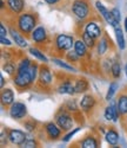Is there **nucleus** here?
<instances>
[{
    "mask_svg": "<svg viewBox=\"0 0 127 148\" xmlns=\"http://www.w3.org/2000/svg\"><path fill=\"white\" fill-rule=\"evenodd\" d=\"M111 75L113 78H119L120 75H121V66H120V63L118 62H114V63L111 65Z\"/></svg>",
    "mask_w": 127,
    "mask_h": 148,
    "instance_id": "72a5a7b5",
    "label": "nucleus"
},
{
    "mask_svg": "<svg viewBox=\"0 0 127 148\" xmlns=\"http://www.w3.org/2000/svg\"><path fill=\"white\" fill-rule=\"evenodd\" d=\"M118 110L121 116H127V94H121L117 101Z\"/></svg>",
    "mask_w": 127,
    "mask_h": 148,
    "instance_id": "a878e982",
    "label": "nucleus"
},
{
    "mask_svg": "<svg viewBox=\"0 0 127 148\" xmlns=\"http://www.w3.org/2000/svg\"><path fill=\"white\" fill-rule=\"evenodd\" d=\"M53 84V76L51 69L46 65V63H43L39 69V76H38V85H40L43 88L51 87Z\"/></svg>",
    "mask_w": 127,
    "mask_h": 148,
    "instance_id": "0eeeda50",
    "label": "nucleus"
},
{
    "mask_svg": "<svg viewBox=\"0 0 127 148\" xmlns=\"http://www.w3.org/2000/svg\"><path fill=\"white\" fill-rule=\"evenodd\" d=\"M73 50L79 55L80 58H85L86 56H88V47H87V45L85 44V42L81 38H79V39H77L74 42Z\"/></svg>",
    "mask_w": 127,
    "mask_h": 148,
    "instance_id": "4be33fe9",
    "label": "nucleus"
},
{
    "mask_svg": "<svg viewBox=\"0 0 127 148\" xmlns=\"http://www.w3.org/2000/svg\"><path fill=\"white\" fill-rule=\"evenodd\" d=\"M81 129H82V128H81L80 126H79V127H75V128H73V129H71L70 132H67V133L61 138V141H62V142H70V141L74 138V135L77 134V133H79Z\"/></svg>",
    "mask_w": 127,
    "mask_h": 148,
    "instance_id": "2f4dec72",
    "label": "nucleus"
},
{
    "mask_svg": "<svg viewBox=\"0 0 127 148\" xmlns=\"http://www.w3.org/2000/svg\"><path fill=\"white\" fill-rule=\"evenodd\" d=\"M17 69H18V64L13 63L12 60H7L6 63H4V65H3V70L11 77H13L17 73Z\"/></svg>",
    "mask_w": 127,
    "mask_h": 148,
    "instance_id": "c85d7f7f",
    "label": "nucleus"
},
{
    "mask_svg": "<svg viewBox=\"0 0 127 148\" xmlns=\"http://www.w3.org/2000/svg\"><path fill=\"white\" fill-rule=\"evenodd\" d=\"M33 62L28 58V57H22L19 62H18V69L17 72H25V71H28L31 65H32Z\"/></svg>",
    "mask_w": 127,
    "mask_h": 148,
    "instance_id": "cd10ccee",
    "label": "nucleus"
},
{
    "mask_svg": "<svg viewBox=\"0 0 127 148\" xmlns=\"http://www.w3.org/2000/svg\"><path fill=\"white\" fill-rule=\"evenodd\" d=\"M125 73H126V77H127V64H126V66H125Z\"/></svg>",
    "mask_w": 127,
    "mask_h": 148,
    "instance_id": "49530a36",
    "label": "nucleus"
},
{
    "mask_svg": "<svg viewBox=\"0 0 127 148\" xmlns=\"http://www.w3.org/2000/svg\"><path fill=\"white\" fill-rule=\"evenodd\" d=\"M111 12H112V14H113L114 19H116L118 23H120V20H121V12L119 11V8L114 7V8H112V10H111Z\"/></svg>",
    "mask_w": 127,
    "mask_h": 148,
    "instance_id": "58836bf2",
    "label": "nucleus"
},
{
    "mask_svg": "<svg viewBox=\"0 0 127 148\" xmlns=\"http://www.w3.org/2000/svg\"><path fill=\"white\" fill-rule=\"evenodd\" d=\"M52 62H53V63L57 66H59L60 69L65 70V71H71V72H75V71H77V69H75L72 64H70V62H67V60H63V59L57 58V57H52Z\"/></svg>",
    "mask_w": 127,
    "mask_h": 148,
    "instance_id": "393cba45",
    "label": "nucleus"
},
{
    "mask_svg": "<svg viewBox=\"0 0 127 148\" xmlns=\"http://www.w3.org/2000/svg\"><path fill=\"white\" fill-rule=\"evenodd\" d=\"M0 81H1V83H0V87H1V89H4V87H5V77H4V75L0 76Z\"/></svg>",
    "mask_w": 127,
    "mask_h": 148,
    "instance_id": "c03bdc74",
    "label": "nucleus"
},
{
    "mask_svg": "<svg viewBox=\"0 0 127 148\" xmlns=\"http://www.w3.org/2000/svg\"><path fill=\"white\" fill-rule=\"evenodd\" d=\"M13 84L19 90H25V89L31 88L32 84H34V83H33V79L31 77L30 70L25 71V72H17L13 76Z\"/></svg>",
    "mask_w": 127,
    "mask_h": 148,
    "instance_id": "39448f33",
    "label": "nucleus"
},
{
    "mask_svg": "<svg viewBox=\"0 0 127 148\" xmlns=\"http://www.w3.org/2000/svg\"><path fill=\"white\" fill-rule=\"evenodd\" d=\"M97 104V98L92 94H84L79 102V107L82 113H90Z\"/></svg>",
    "mask_w": 127,
    "mask_h": 148,
    "instance_id": "f8f14e48",
    "label": "nucleus"
},
{
    "mask_svg": "<svg viewBox=\"0 0 127 148\" xmlns=\"http://www.w3.org/2000/svg\"><path fill=\"white\" fill-rule=\"evenodd\" d=\"M38 146H39V142L36 141V139H35V138H32V136H30V135L27 134V139H26V141L24 142L22 147L32 148V147H38Z\"/></svg>",
    "mask_w": 127,
    "mask_h": 148,
    "instance_id": "4c0bfd02",
    "label": "nucleus"
},
{
    "mask_svg": "<svg viewBox=\"0 0 127 148\" xmlns=\"http://www.w3.org/2000/svg\"><path fill=\"white\" fill-rule=\"evenodd\" d=\"M79 145L82 148H97L99 146V141L93 135H87L79 142Z\"/></svg>",
    "mask_w": 127,
    "mask_h": 148,
    "instance_id": "b1692460",
    "label": "nucleus"
},
{
    "mask_svg": "<svg viewBox=\"0 0 127 148\" xmlns=\"http://www.w3.org/2000/svg\"><path fill=\"white\" fill-rule=\"evenodd\" d=\"M74 38L66 33H59L54 38V47L59 53H66L74 47Z\"/></svg>",
    "mask_w": 127,
    "mask_h": 148,
    "instance_id": "7ed1b4c3",
    "label": "nucleus"
},
{
    "mask_svg": "<svg viewBox=\"0 0 127 148\" xmlns=\"http://www.w3.org/2000/svg\"><path fill=\"white\" fill-rule=\"evenodd\" d=\"M7 133L9 142L14 146H22L27 139V134L20 129H9Z\"/></svg>",
    "mask_w": 127,
    "mask_h": 148,
    "instance_id": "ddd939ff",
    "label": "nucleus"
},
{
    "mask_svg": "<svg viewBox=\"0 0 127 148\" xmlns=\"http://www.w3.org/2000/svg\"><path fill=\"white\" fill-rule=\"evenodd\" d=\"M72 12L79 20H87L91 16V7L87 0H74L72 3Z\"/></svg>",
    "mask_w": 127,
    "mask_h": 148,
    "instance_id": "20e7f679",
    "label": "nucleus"
},
{
    "mask_svg": "<svg viewBox=\"0 0 127 148\" xmlns=\"http://www.w3.org/2000/svg\"><path fill=\"white\" fill-rule=\"evenodd\" d=\"M9 34H11V37H12V39H13V42H14V44L17 45V46H19V47H21V49H26V47H28V42H27V39H26V36H24L17 27H9Z\"/></svg>",
    "mask_w": 127,
    "mask_h": 148,
    "instance_id": "4468645a",
    "label": "nucleus"
},
{
    "mask_svg": "<svg viewBox=\"0 0 127 148\" xmlns=\"http://www.w3.org/2000/svg\"><path fill=\"white\" fill-rule=\"evenodd\" d=\"M28 52H30V55H31V56H33L35 59L43 62V63H46V64L48 63V58L46 57V55L44 53V51H43V50H40L39 47L32 46V47H30V49H28Z\"/></svg>",
    "mask_w": 127,
    "mask_h": 148,
    "instance_id": "bb28decb",
    "label": "nucleus"
},
{
    "mask_svg": "<svg viewBox=\"0 0 127 148\" xmlns=\"http://www.w3.org/2000/svg\"><path fill=\"white\" fill-rule=\"evenodd\" d=\"M44 1L51 6H53V5H57L58 3H60V0H44Z\"/></svg>",
    "mask_w": 127,
    "mask_h": 148,
    "instance_id": "37998d69",
    "label": "nucleus"
},
{
    "mask_svg": "<svg viewBox=\"0 0 127 148\" xmlns=\"http://www.w3.org/2000/svg\"><path fill=\"white\" fill-rule=\"evenodd\" d=\"M0 43H1V45H3V46L9 47V46L13 45V43H14V42L9 40V39L7 38V37H0Z\"/></svg>",
    "mask_w": 127,
    "mask_h": 148,
    "instance_id": "ea45409f",
    "label": "nucleus"
},
{
    "mask_svg": "<svg viewBox=\"0 0 127 148\" xmlns=\"http://www.w3.org/2000/svg\"><path fill=\"white\" fill-rule=\"evenodd\" d=\"M88 34H91L92 37H94L95 39H99L103 37V29L100 27V25L94 21V20H88L86 23V25H85V30Z\"/></svg>",
    "mask_w": 127,
    "mask_h": 148,
    "instance_id": "dca6fc26",
    "label": "nucleus"
},
{
    "mask_svg": "<svg viewBox=\"0 0 127 148\" xmlns=\"http://www.w3.org/2000/svg\"><path fill=\"white\" fill-rule=\"evenodd\" d=\"M114 33H116V39H117V46L119 50H125L126 49V40H125V36L124 31L120 27V25H117L116 27H113Z\"/></svg>",
    "mask_w": 127,
    "mask_h": 148,
    "instance_id": "5701e85b",
    "label": "nucleus"
},
{
    "mask_svg": "<svg viewBox=\"0 0 127 148\" xmlns=\"http://www.w3.org/2000/svg\"><path fill=\"white\" fill-rule=\"evenodd\" d=\"M95 8L98 10L99 12V14L101 16V18H103L109 26L112 27H116L117 25H119L120 23H118L116 19H114L113 14H112V12L106 8L105 5H103V3H100V1H95Z\"/></svg>",
    "mask_w": 127,
    "mask_h": 148,
    "instance_id": "9d476101",
    "label": "nucleus"
},
{
    "mask_svg": "<svg viewBox=\"0 0 127 148\" xmlns=\"http://www.w3.org/2000/svg\"><path fill=\"white\" fill-rule=\"evenodd\" d=\"M44 130L46 136L48 138L49 141H57L61 138V134H62V129L57 125V122H46L44 125Z\"/></svg>",
    "mask_w": 127,
    "mask_h": 148,
    "instance_id": "6e6552de",
    "label": "nucleus"
},
{
    "mask_svg": "<svg viewBox=\"0 0 127 148\" xmlns=\"http://www.w3.org/2000/svg\"><path fill=\"white\" fill-rule=\"evenodd\" d=\"M109 39L107 36H103L101 38L98 39L97 42V46H95V50H97V55L98 56H104L107 53L108 49H109Z\"/></svg>",
    "mask_w": 127,
    "mask_h": 148,
    "instance_id": "6ab92c4d",
    "label": "nucleus"
},
{
    "mask_svg": "<svg viewBox=\"0 0 127 148\" xmlns=\"http://www.w3.org/2000/svg\"><path fill=\"white\" fill-rule=\"evenodd\" d=\"M54 121L63 132H70L71 129L74 128V117H73L72 113L68 112L65 107L60 108L55 113Z\"/></svg>",
    "mask_w": 127,
    "mask_h": 148,
    "instance_id": "f03ea898",
    "label": "nucleus"
},
{
    "mask_svg": "<svg viewBox=\"0 0 127 148\" xmlns=\"http://www.w3.org/2000/svg\"><path fill=\"white\" fill-rule=\"evenodd\" d=\"M36 125H38V122L34 121V120H32V119L26 120V121L24 122V127H25V129H26L28 133L35 132L36 130Z\"/></svg>",
    "mask_w": 127,
    "mask_h": 148,
    "instance_id": "c9c22d12",
    "label": "nucleus"
},
{
    "mask_svg": "<svg viewBox=\"0 0 127 148\" xmlns=\"http://www.w3.org/2000/svg\"><path fill=\"white\" fill-rule=\"evenodd\" d=\"M7 33H9V31L5 27V25L1 23L0 24V37H7Z\"/></svg>",
    "mask_w": 127,
    "mask_h": 148,
    "instance_id": "79ce46f5",
    "label": "nucleus"
},
{
    "mask_svg": "<svg viewBox=\"0 0 127 148\" xmlns=\"http://www.w3.org/2000/svg\"><path fill=\"white\" fill-rule=\"evenodd\" d=\"M65 58H66L67 62H70V63H78V62L81 59V58L79 57V55L75 52L74 50H73V51H72V50L67 51V52L65 53Z\"/></svg>",
    "mask_w": 127,
    "mask_h": 148,
    "instance_id": "f704fd0d",
    "label": "nucleus"
},
{
    "mask_svg": "<svg viewBox=\"0 0 127 148\" xmlns=\"http://www.w3.org/2000/svg\"><path fill=\"white\" fill-rule=\"evenodd\" d=\"M124 29H125V32L127 33V17L124 19Z\"/></svg>",
    "mask_w": 127,
    "mask_h": 148,
    "instance_id": "a18cd8bd",
    "label": "nucleus"
},
{
    "mask_svg": "<svg viewBox=\"0 0 127 148\" xmlns=\"http://www.w3.org/2000/svg\"><path fill=\"white\" fill-rule=\"evenodd\" d=\"M16 95L14 91L11 88H4L1 89V95H0V101H1L3 107H9L16 100Z\"/></svg>",
    "mask_w": 127,
    "mask_h": 148,
    "instance_id": "a211bd4d",
    "label": "nucleus"
},
{
    "mask_svg": "<svg viewBox=\"0 0 127 148\" xmlns=\"http://www.w3.org/2000/svg\"><path fill=\"white\" fill-rule=\"evenodd\" d=\"M75 94H86L90 89V83L85 77H79L74 81Z\"/></svg>",
    "mask_w": 127,
    "mask_h": 148,
    "instance_id": "412c9836",
    "label": "nucleus"
},
{
    "mask_svg": "<svg viewBox=\"0 0 127 148\" xmlns=\"http://www.w3.org/2000/svg\"><path fill=\"white\" fill-rule=\"evenodd\" d=\"M39 69H40V65H38L36 63H32V65L30 68V73H31V77L33 79V83H35L38 81V76H39Z\"/></svg>",
    "mask_w": 127,
    "mask_h": 148,
    "instance_id": "e433bc0d",
    "label": "nucleus"
},
{
    "mask_svg": "<svg viewBox=\"0 0 127 148\" xmlns=\"http://www.w3.org/2000/svg\"><path fill=\"white\" fill-rule=\"evenodd\" d=\"M6 6L12 14H20L25 11V0H6Z\"/></svg>",
    "mask_w": 127,
    "mask_h": 148,
    "instance_id": "f3484780",
    "label": "nucleus"
},
{
    "mask_svg": "<svg viewBox=\"0 0 127 148\" xmlns=\"http://www.w3.org/2000/svg\"><path fill=\"white\" fill-rule=\"evenodd\" d=\"M57 92L60 95H74L75 94V88H74V83L71 79H65L59 82V84L57 85L55 88Z\"/></svg>",
    "mask_w": 127,
    "mask_h": 148,
    "instance_id": "2eb2a0df",
    "label": "nucleus"
},
{
    "mask_svg": "<svg viewBox=\"0 0 127 148\" xmlns=\"http://www.w3.org/2000/svg\"><path fill=\"white\" fill-rule=\"evenodd\" d=\"M31 40L35 44V45H41V44H46L48 40V33L45 26L43 25H38L33 32L30 36Z\"/></svg>",
    "mask_w": 127,
    "mask_h": 148,
    "instance_id": "1a4fd4ad",
    "label": "nucleus"
},
{
    "mask_svg": "<svg viewBox=\"0 0 127 148\" xmlns=\"http://www.w3.org/2000/svg\"><path fill=\"white\" fill-rule=\"evenodd\" d=\"M81 39L85 42V44L87 45L88 49H94L97 46V39L94 37H92L91 34H88L86 31H84L81 33Z\"/></svg>",
    "mask_w": 127,
    "mask_h": 148,
    "instance_id": "7c9ffc66",
    "label": "nucleus"
},
{
    "mask_svg": "<svg viewBox=\"0 0 127 148\" xmlns=\"http://www.w3.org/2000/svg\"><path fill=\"white\" fill-rule=\"evenodd\" d=\"M8 115L11 119H13L16 121L24 120L27 116V107L25 103L14 101L9 107H8Z\"/></svg>",
    "mask_w": 127,
    "mask_h": 148,
    "instance_id": "423d86ee",
    "label": "nucleus"
},
{
    "mask_svg": "<svg viewBox=\"0 0 127 148\" xmlns=\"http://www.w3.org/2000/svg\"><path fill=\"white\" fill-rule=\"evenodd\" d=\"M119 116H120V113L118 110L117 102L111 100L109 104L104 110V117H105V120L109 121V122H118L119 121Z\"/></svg>",
    "mask_w": 127,
    "mask_h": 148,
    "instance_id": "9b49d317",
    "label": "nucleus"
},
{
    "mask_svg": "<svg viewBox=\"0 0 127 148\" xmlns=\"http://www.w3.org/2000/svg\"><path fill=\"white\" fill-rule=\"evenodd\" d=\"M119 90V84H118V82H112L111 84H109V87H108V89H107V92H106V96H105V100L107 101V102H109L111 100H113V97H114V95L117 94V91Z\"/></svg>",
    "mask_w": 127,
    "mask_h": 148,
    "instance_id": "c756f323",
    "label": "nucleus"
},
{
    "mask_svg": "<svg viewBox=\"0 0 127 148\" xmlns=\"http://www.w3.org/2000/svg\"><path fill=\"white\" fill-rule=\"evenodd\" d=\"M65 108L68 110V112H71L72 114H75V113H79L81 112L80 110V107H78L77 102H75V100H70L65 103Z\"/></svg>",
    "mask_w": 127,
    "mask_h": 148,
    "instance_id": "473e14b6",
    "label": "nucleus"
},
{
    "mask_svg": "<svg viewBox=\"0 0 127 148\" xmlns=\"http://www.w3.org/2000/svg\"><path fill=\"white\" fill-rule=\"evenodd\" d=\"M8 141H9L8 140V133L5 135V130L3 129L1 130V142H0V143H1V146H5V145H7Z\"/></svg>",
    "mask_w": 127,
    "mask_h": 148,
    "instance_id": "a19ab883",
    "label": "nucleus"
},
{
    "mask_svg": "<svg viewBox=\"0 0 127 148\" xmlns=\"http://www.w3.org/2000/svg\"><path fill=\"white\" fill-rule=\"evenodd\" d=\"M39 24V18L35 12L32 11H24L22 13L17 16L16 19V27L26 37H30L33 30Z\"/></svg>",
    "mask_w": 127,
    "mask_h": 148,
    "instance_id": "f257e3e1",
    "label": "nucleus"
},
{
    "mask_svg": "<svg viewBox=\"0 0 127 148\" xmlns=\"http://www.w3.org/2000/svg\"><path fill=\"white\" fill-rule=\"evenodd\" d=\"M105 140L109 146H117L120 140V135H119L118 130H116L114 128L107 129L105 133Z\"/></svg>",
    "mask_w": 127,
    "mask_h": 148,
    "instance_id": "aec40b11",
    "label": "nucleus"
}]
</instances>
